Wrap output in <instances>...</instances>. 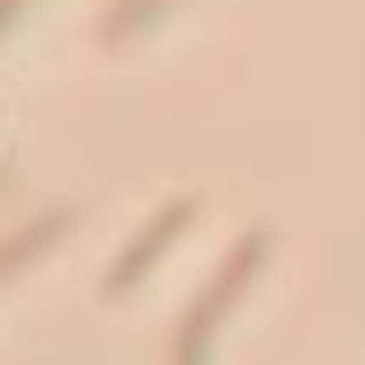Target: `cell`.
<instances>
[{
	"label": "cell",
	"mask_w": 365,
	"mask_h": 365,
	"mask_svg": "<svg viewBox=\"0 0 365 365\" xmlns=\"http://www.w3.org/2000/svg\"><path fill=\"white\" fill-rule=\"evenodd\" d=\"M259 259H267V241L250 232V241L232 250V267H223V277L205 285V303H196V321L178 330V356H170V365H205V356H214V339H223V321H232V303H241V285L259 277Z\"/></svg>",
	"instance_id": "obj_1"
},
{
	"label": "cell",
	"mask_w": 365,
	"mask_h": 365,
	"mask_svg": "<svg viewBox=\"0 0 365 365\" xmlns=\"http://www.w3.org/2000/svg\"><path fill=\"white\" fill-rule=\"evenodd\" d=\"M160 9H170V0H116V9H107V45H116V36H143V18H160Z\"/></svg>",
	"instance_id": "obj_4"
},
{
	"label": "cell",
	"mask_w": 365,
	"mask_h": 365,
	"mask_svg": "<svg viewBox=\"0 0 365 365\" xmlns=\"http://www.w3.org/2000/svg\"><path fill=\"white\" fill-rule=\"evenodd\" d=\"M187 223H196V196H170V205H160L152 223H143V241L125 250L116 267H107V294H125V285H143V277H152V259H160V250H170L178 232H187Z\"/></svg>",
	"instance_id": "obj_2"
},
{
	"label": "cell",
	"mask_w": 365,
	"mask_h": 365,
	"mask_svg": "<svg viewBox=\"0 0 365 365\" xmlns=\"http://www.w3.org/2000/svg\"><path fill=\"white\" fill-rule=\"evenodd\" d=\"M63 223H71V214H45V223L9 232V241H0V285H9L18 267H27V259H45V250H53V232H63Z\"/></svg>",
	"instance_id": "obj_3"
},
{
	"label": "cell",
	"mask_w": 365,
	"mask_h": 365,
	"mask_svg": "<svg viewBox=\"0 0 365 365\" xmlns=\"http://www.w3.org/2000/svg\"><path fill=\"white\" fill-rule=\"evenodd\" d=\"M9 18H18V0H0V27H9Z\"/></svg>",
	"instance_id": "obj_5"
}]
</instances>
